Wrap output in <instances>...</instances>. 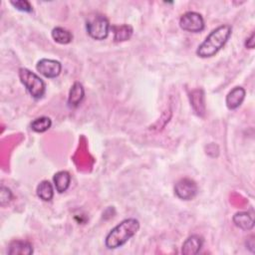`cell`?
Instances as JSON below:
<instances>
[{"mask_svg": "<svg viewBox=\"0 0 255 255\" xmlns=\"http://www.w3.org/2000/svg\"><path fill=\"white\" fill-rule=\"evenodd\" d=\"M245 47L249 48V49H253L254 48V33H252L250 35V37L248 39H246Z\"/></svg>", "mask_w": 255, "mask_h": 255, "instance_id": "21", "label": "cell"}, {"mask_svg": "<svg viewBox=\"0 0 255 255\" xmlns=\"http://www.w3.org/2000/svg\"><path fill=\"white\" fill-rule=\"evenodd\" d=\"M203 246V238L199 235H191L182 244L181 253L184 255H195Z\"/></svg>", "mask_w": 255, "mask_h": 255, "instance_id": "9", "label": "cell"}, {"mask_svg": "<svg viewBox=\"0 0 255 255\" xmlns=\"http://www.w3.org/2000/svg\"><path fill=\"white\" fill-rule=\"evenodd\" d=\"M37 195L43 201H50L54 196V188L49 180H42L36 189Z\"/></svg>", "mask_w": 255, "mask_h": 255, "instance_id": "17", "label": "cell"}, {"mask_svg": "<svg viewBox=\"0 0 255 255\" xmlns=\"http://www.w3.org/2000/svg\"><path fill=\"white\" fill-rule=\"evenodd\" d=\"M33 246L30 242L25 240H13L9 243V255H30L33 253Z\"/></svg>", "mask_w": 255, "mask_h": 255, "instance_id": "11", "label": "cell"}, {"mask_svg": "<svg viewBox=\"0 0 255 255\" xmlns=\"http://www.w3.org/2000/svg\"><path fill=\"white\" fill-rule=\"evenodd\" d=\"M246 95V91L242 87L233 88L226 96V106L229 110L237 109L244 101Z\"/></svg>", "mask_w": 255, "mask_h": 255, "instance_id": "10", "label": "cell"}, {"mask_svg": "<svg viewBox=\"0 0 255 255\" xmlns=\"http://www.w3.org/2000/svg\"><path fill=\"white\" fill-rule=\"evenodd\" d=\"M51 126H52V121L48 117L37 118L30 125L31 129L34 130L35 132H45L51 128Z\"/></svg>", "mask_w": 255, "mask_h": 255, "instance_id": "18", "label": "cell"}, {"mask_svg": "<svg viewBox=\"0 0 255 255\" xmlns=\"http://www.w3.org/2000/svg\"><path fill=\"white\" fill-rule=\"evenodd\" d=\"M231 32L232 28L230 25L224 24L218 26L212 30L205 38V40L198 46L196 55L200 58L213 57L226 44L231 35Z\"/></svg>", "mask_w": 255, "mask_h": 255, "instance_id": "1", "label": "cell"}, {"mask_svg": "<svg viewBox=\"0 0 255 255\" xmlns=\"http://www.w3.org/2000/svg\"><path fill=\"white\" fill-rule=\"evenodd\" d=\"M188 97L194 113L198 117H204L206 110H205V99H204L203 90L202 89L192 90L188 94Z\"/></svg>", "mask_w": 255, "mask_h": 255, "instance_id": "8", "label": "cell"}, {"mask_svg": "<svg viewBox=\"0 0 255 255\" xmlns=\"http://www.w3.org/2000/svg\"><path fill=\"white\" fill-rule=\"evenodd\" d=\"M233 223L242 230H251L254 227L253 216L246 211H240L233 215Z\"/></svg>", "mask_w": 255, "mask_h": 255, "instance_id": "13", "label": "cell"}, {"mask_svg": "<svg viewBox=\"0 0 255 255\" xmlns=\"http://www.w3.org/2000/svg\"><path fill=\"white\" fill-rule=\"evenodd\" d=\"M86 29L91 38L95 40H104L108 37L111 26L106 16L93 13L86 19Z\"/></svg>", "mask_w": 255, "mask_h": 255, "instance_id": "4", "label": "cell"}, {"mask_svg": "<svg viewBox=\"0 0 255 255\" xmlns=\"http://www.w3.org/2000/svg\"><path fill=\"white\" fill-rule=\"evenodd\" d=\"M198 191L197 184L194 180L184 177L179 179L174 185L175 195L182 200H191L193 199Z\"/></svg>", "mask_w": 255, "mask_h": 255, "instance_id": "6", "label": "cell"}, {"mask_svg": "<svg viewBox=\"0 0 255 255\" xmlns=\"http://www.w3.org/2000/svg\"><path fill=\"white\" fill-rule=\"evenodd\" d=\"M114 32V41L115 42H123L128 40L132 35V27L128 24L123 25H114L111 27Z\"/></svg>", "mask_w": 255, "mask_h": 255, "instance_id": "15", "label": "cell"}, {"mask_svg": "<svg viewBox=\"0 0 255 255\" xmlns=\"http://www.w3.org/2000/svg\"><path fill=\"white\" fill-rule=\"evenodd\" d=\"M10 4L17 10L30 13L33 11V7L27 0H16V1H10Z\"/></svg>", "mask_w": 255, "mask_h": 255, "instance_id": "19", "label": "cell"}, {"mask_svg": "<svg viewBox=\"0 0 255 255\" xmlns=\"http://www.w3.org/2000/svg\"><path fill=\"white\" fill-rule=\"evenodd\" d=\"M53 182L59 193L65 192L71 183V174L67 170H60L53 176Z\"/></svg>", "mask_w": 255, "mask_h": 255, "instance_id": "14", "label": "cell"}, {"mask_svg": "<svg viewBox=\"0 0 255 255\" xmlns=\"http://www.w3.org/2000/svg\"><path fill=\"white\" fill-rule=\"evenodd\" d=\"M139 229V221L128 218L115 226L106 236L105 244L108 249H116L125 245Z\"/></svg>", "mask_w": 255, "mask_h": 255, "instance_id": "2", "label": "cell"}, {"mask_svg": "<svg viewBox=\"0 0 255 255\" xmlns=\"http://www.w3.org/2000/svg\"><path fill=\"white\" fill-rule=\"evenodd\" d=\"M51 35L55 42L62 44V45L69 44L73 40V34L69 30H67L63 27H55L52 30Z\"/></svg>", "mask_w": 255, "mask_h": 255, "instance_id": "16", "label": "cell"}, {"mask_svg": "<svg viewBox=\"0 0 255 255\" xmlns=\"http://www.w3.org/2000/svg\"><path fill=\"white\" fill-rule=\"evenodd\" d=\"M12 197H13L12 191L6 186H1V188H0V205L5 206V205L9 204L10 201L12 200Z\"/></svg>", "mask_w": 255, "mask_h": 255, "instance_id": "20", "label": "cell"}, {"mask_svg": "<svg viewBox=\"0 0 255 255\" xmlns=\"http://www.w3.org/2000/svg\"><path fill=\"white\" fill-rule=\"evenodd\" d=\"M179 26L184 31L198 33L204 29V19L201 14L194 11H188L181 15Z\"/></svg>", "mask_w": 255, "mask_h": 255, "instance_id": "5", "label": "cell"}, {"mask_svg": "<svg viewBox=\"0 0 255 255\" xmlns=\"http://www.w3.org/2000/svg\"><path fill=\"white\" fill-rule=\"evenodd\" d=\"M36 69L44 77L53 79L60 75L62 71V64L57 60L44 58L37 63Z\"/></svg>", "mask_w": 255, "mask_h": 255, "instance_id": "7", "label": "cell"}, {"mask_svg": "<svg viewBox=\"0 0 255 255\" xmlns=\"http://www.w3.org/2000/svg\"><path fill=\"white\" fill-rule=\"evenodd\" d=\"M85 97V89L80 82H75L70 89L68 104L72 108H77Z\"/></svg>", "mask_w": 255, "mask_h": 255, "instance_id": "12", "label": "cell"}, {"mask_svg": "<svg viewBox=\"0 0 255 255\" xmlns=\"http://www.w3.org/2000/svg\"><path fill=\"white\" fill-rule=\"evenodd\" d=\"M18 75L21 83L25 86L29 94L34 99H41L45 95V82L38 75L26 68H20L18 71Z\"/></svg>", "mask_w": 255, "mask_h": 255, "instance_id": "3", "label": "cell"}]
</instances>
